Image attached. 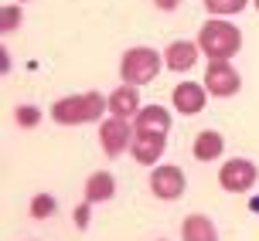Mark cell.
<instances>
[{"label":"cell","mask_w":259,"mask_h":241,"mask_svg":"<svg viewBox=\"0 0 259 241\" xmlns=\"http://www.w3.org/2000/svg\"><path fill=\"white\" fill-rule=\"evenodd\" d=\"M198 48L208 54V62H229V58L239 54V48H242V34H239L235 24L211 17V21H205L201 31H198Z\"/></svg>","instance_id":"cell-1"},{"label":"cell","mask_w":259,"mask_h":241,"mask_svg":"<svg viewBox=\"0 0 259 241\" xmlns=\"http://www.w3.org/2000/svg\"><path fill=\"white\" fill-rule=\"evenodd\" d=\"M103 109H109V99L99 92H82V95H65L52 105V119L62 126H82V123H96L103 119Z\"/></svg>","instance_id":"cell-2"},{"label":"cell","mask_w":259,"mask_h":241,"mask_svg":"<svg viewBox=\"0 0 259 241\" xmlns=\"http://www.w3.org/2000/svg\"><path fill=\"white\" fill-rule=\"evenodd\" d=\"M160 65H164V58L154 48H130L123 54V62H119V75H123L126 85H137L140 89V85H147V82L157 78Z\"/></svg>","instance_id":"cell-3"},{"label":"cell","mask_w":259,"mask_h":241,"mask_svg":"<svg viewBox=\"0 0 259 241\" xmlns=\"http://www.w3.org/2000/svg\"><path fill=\"white\" fill-rule=\"evenodd\" d=\"M242 85V78L229 62H208V72H205V92H211L215 99H229L235 95Z\"/></svg>","instance_id":"cell-4"},{"label":"cell","mask_w":259,"mask_h":241,"mask_svg":"<svg viewBox=\"0 0 259 241\" xmlns=\"http://www.w3.org/2000/svg\"><path fill=\"white\" fill-rule=\"evenodd\" d=\"M219 184L225 187V191H232V194H246L249 187L256 184V163H252V160H242V156H235V160H229V163H222Z\"/></svg>","instance_id":"cell-5"},{"label":"cell","mask_w":259,"mask_h":241,"mask_svg":"<svg viewBox=\"0 0 259 241\" xmlns=\"http://www.w3.org/2000/svg\"><path fill=\"white\" fill-rule=\"evenodd\" d=\"M150 191L160 197V201H174V197H181L184 194V170L181 166H157L154 173H150Z\"/></svg>","instance_id":"cell-6"},{"label":"cell","mask_w":259,"mask_h":241,"mask_svg":"<svg viewBox=\"0 0 259 241\" xmlns=\"http://www.w3.org/2000/svg\"><path fill=\"white\" fill-rule=\"evenodd\" d=\"M99 143H103L106 156H119V153L126 150L130 143H133V133H130V123L126 119H116V115H109L99 129Z\"/></svg>","instance_id":"cell-7"},{"label":"cell","mask_w":259,"mask_h":241,"mask_svg":"<svg viewBox=\"0 0 259 241\" xmlns=\"http://www.w3.org/2000/svg\"><path fill=\"white\" fill-rule=\"evenodd\" d=\"M130 150H133V156H137V163L150 166V163H157V160H160V153L167 150V136L133 129V143H130Z\"/></svg>","instance_id":"cell-8"},{"label":"cell","mask_w":259,"mask_h":241,"mask_svg":"<svg viewBox=\"0 0 259 241\" xmlns=\"http://www.w3.org/2000/svg\"><path fill=\"white\" fill-rule=\"evenodd\" d=\"M109 112L116 115V119H137V112H140V89L137 85H119L113 95H109Z\"/></svg>","instance_id":"cell-9"},{"label":"cell","mask_w":259,"mask_h":241,"mask_svg":"<svg viewBox=\"0 0 259 241\" xmlns=\"http://www.w3.org/2000/svg\"><path fill=\"white\" fill-rule=\"evenodd\" d=\"M174 109L184 115H194V112H201L205 109V89L201 85H194V82H181L178 89H174Z\"/></svg>","instance_id":"cell-10"},{"label":"cell","mask_w":259,"mask_h":241,"mask_svg":"<svg viewBox=\"0 0 259 241\" xmlns=\"http://www.w3.org/2000/svg\"><path fill=\"white\" fill-rule=\"evenodd\" d=\"M198 44L194 41H174L167 51H164V65H167L170 72H188V68H194V62H198Z\"/></svg>","instance_id":"cell-11"},{"label":"cell","mask_w":259,"mask_h":241,"mask_svg":"<svg viewBox=\"0 0 259 241\" xmlns=\"http://www.w3.org/2000/svg\"><path fill=\"white\" fill-rule=\"evenodd\" d=\"M116 194V177L109 170H96L89 180H85V201L89 204H99V201H113Z\"/></svg>","instance_id":"cell-12"},{"label":"cell","mask_w":259,"mask_h":241,"mask_svg":"<svg viewBox=\"0 0 259 241\" xmlns=\"http://www.w3.org/2000/svg\"><path fill=\"white\" fill-rule=\"evenodd\" d=\"M222 150H225V136L215 133V129H201V133L194 136V160L211 163V160H219V156H222Z\"/></svg>","instance_id":"cell-13"},{"label":"cell","mask_w":259,"mask_h":241,"mask_svg":"<svg viewBox=\"0 0 259 241\" xmlns=\"http://www.w3.org/2000/svg\"><path fill=\"white\" fill-rule=\"evenodd\" d=\"M133 129L167 136V129H170V112H167V109H160V105H147V109H140V112H137V126H133Z\"/></svg>","instance_id":"cell-14"},{"label":"cell","mask_w":259,"mask_h":241,"mask_svg":"<svg viewBox=\"0 0 259 241\" xmlns=\"http://www.w3.org/2000/svg\"><path fill=\"white\" fill-rule=\"evenodd\" d=\"M181 238L184 241H219V231H215V224L205 214H191V217H184V224H181Z\"/></svg>","instance_id":"cell-15"},{"label":"cell","mask_w":259,"mask_h":241,"mask_svg":"<svg viewBox=\"0 0 259 241\" xmlns=\"http://www.w3.org/2000/svg\"><path fill=\"white\" fill-rule=\"evenodd\" d=\"M249 0H205L208 14H222V17H229V14H239L246 7Z\"/></svg>","instance_id":"cell-16"},{"label":"cell","mask_w":259,"mask_h":241,"mask_svg":"<svg viewBox=\"0 0 259 241\" xmlns=\"http://www.w3.org/2000/svg\"><path fill=\"white\" fill-rule=\"evenodd\" d=\"M48 214H55V197H52V194H38V197L31 201V217L45 221Z\"/></svg>","instance_id":"cell-17"},{"label":"cell","mask_w":259,"mask_h":241,"mask_svg":"<svg viewBox=\"0 0 259 241\" xmlns=\"http://www.w3.org/2000/svg\"><path fill=\"white\" fill-rule=\"evenodd\" d=\"M14 119H17V126L31 129V126H38V123H41V109H38V105H17Z\"/></svg>","instance_id":"cell-18"},{"label":"cell","mask_w":259,"mask_h":241,"mask_svg":"<svg viewBox=\"0 0 259 241\" xmlns=\"http://www.w3.org/2000/svg\"><path fill=\"white\" fill-rule=\"evenodd\" d=\"M17 24H21V7L7 4V7L0 11V31H14Z\"/></svg>","instance_id":"cell-19"},{"label":"cell","mask_w":259,"mask_h":241,"mask_svg":"<svg viewBox=\"0 0 259 241\" xmlns=\"http://www.w3.org/2000/svg\"><path fill=\"white\" fill-rule=\"evenodd\" d=\"M75 224H78V228H89V201L75 211Z\"/></svg>","instance_id":"cell-20"},{"label":"cell","mask_w":259,"mask_h":241,"mask_svg":"<svg viewBox=\"0 0 259 241\" xmlns=\"http://www.w3.org/2000/svg\"><path fill=\"white\" fill-rule=\"evenodd\" d=\"M157 7H160V11H174V7H178V4H181V0H154Z\"/></svg>","instance_id":"cell-21"},{"label":"cell","mask_w":259,"mask_h":241,"mask_svg":"<svg viewBox=\"0 0 259 241\" xmlns=\"http://www.w3.org/2000/svg\"><path fill=\"white\" fill-rule=\"evenodd\" d=\"M256 11H259V0H256Z\"/></svg>","instance_id":"cell-22"}]
</instances>
